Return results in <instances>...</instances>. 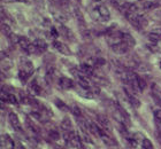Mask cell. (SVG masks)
Segmentation results:
<instances>
[{
	"mask_svg": "<svg viewBox=\"0 0 161 149\" xmlns=\"http://www.w3.org/2000/svg\"><path fill=\"white\" fill-rule=\"evenodd\" d=\"M35 68L34 64L27 59H22L20 62V69H19V78L22 83L28 82V79L34 75Z\"/></svg>",
	"mask_w": 161,
	"mask_h": 149,
	"instance_id": "obj_1",
	"label": "cell"
},
{
	"mask_svg": "<svg viewBox=\"0 0 161 149\" xmlns=\"http://www.w3.org/2000/svg\"><path fill=\"white\" fill-rule=\"evenodd\" d=\"M91 15L93 17L94 20L97 21H108L111 19V13H109V10L108 8L105 5H98L94 9H92L91 12Z\"/></svg>",
	"mask_w": 161,
	"mask_h": 149,
	"instance_id": "obj_2",
	"label": "cell"
},
{
	"mask_svg": "<svg viewBox=\"0 0 161 149\" xmlns=\"http://www.w3.org/2000/svg\"><path fill=\"white\" fill-rule=\"evenodd\" d=\"M51 12H52V15H53L54 20L58 21L59 23L64 24L68 21V15L64 13V10L61 8L60 5H58V3H53L50 5Z\"/></svg>",
	"mask_w": 161,
	"mask_h": 149,
	"instance_id": "obj_3",
	"label": "cell"
},
{
	"mask_svg": "<svg viewBox=\"0 0 161 149\" xmlns=\"http://www.w3.org/2000/svg\"><path fill=\"white\" fill-rule=\"evenodd\" d=\"M16 43L19 44V46L22 48V51H24L28 54H37V51L35 48L34 44L31 43L30 40L22 36L16 37Z\"/></svg>",
	"mask_w": 161,
	"mask_h": 149,
	"instance_id": "obj_4",
	"label": "cell"
},
{
	"mask_svg": "<svg viewBox=\"0 0 161 149\" xmlns=\"http://www.w3.org/2000/svg\"><path fill=\"white\" fill-rule=\"evenodd\" d=\"M0 100L3 103H10V104H19L20 103L17 95H15L14 93L9 92L8 89L3 88V87H0Z\"/></svg>",
	"mask_w": 161,
	"mask_h": 149,
	"instance_id": "obj_5",
	"label": "cell"
},
{
	"mask_svg": "<svg viewBox=\"0 0 161 149\" xmlns=\"http://www.w3.org/2000/svg\"><path fill=\"white\" fill-rule=\"evenodd\" d=\"M124 94H125L128 101L130 102V104L134 107V108H139V107H141V101H139V99L136 96V93H135L130 87H127V86L124 87Z\"/></svg>",
	"mask_w": 161,
	"mask_h": 149,
	"instance_id": "obj_6",
	"label": "cell"
},
{
	"mask_svg": "<svg viewBox=\"0 0 161 149\" xmlns=\"http://www.w3.org/2000/svg\"><path fill=\"white\" fill-rule=\"evenodd\" d=\"M0 148L1 149H16L13 139L8 134L0 136Z\"/></svg>",
	"mask_w": 161,
	"mask_h": 149,
	"instance_id": "obj_7",
	"label": "cell"
},
{
	"mask_svg": "<svg viewBox=\"0 0 161 149\" xmlns=\"http://www.w3.org/2000/svg\"><path fill=\"white\" fill-rule=\"evenodd\" d=\"M8 120H9L12 127H13V129L15 130L16 132H22V131H23L22 124H21L20 119H19V117H17L16 114L9 113V115H8Z\"/></svg>",
	"mask_w": 161,
	"mask_h": 149,
	"instance_id": "obj_8",
	"label": "cell"
},
{
	"mask_svg": "<svg viewBox=\"0 0 161 149\" xmlns=\"http://www.w3.org/2000/svg\"><path fill=\"white\" fill-rule=\"evenodd\" d=\"M58 84H59V86H60L62 89H71L75 87L74 80L70 79V78H68V77H64V76L59 78Z\"/></svg>",
	"mask_w": 161,
	"mask_h": 149,
	"instance_id": "obj_9",
	"label": "cell"
},
{
	"mask_svg": "<svg viewBox=\"0 0 161 149\" xmlns=\"http://www.w3.org/2000/svg\"><path fill=\"white\" fill-rule=\"evenodd\" d=\"M28 92L32 96H38L42 94V87H40L37 80H32L31 83H29V85H28Z\"/></svg>",
	"mask_w": 161,
	"mask_h": 149,
	"instance_id": "obj_10",
	"label": "cell"
},
{
	"mask_svg": "<svg viewBox=\"0 0 161 149\" xmlns=\"http://www.w3.org/2000/svg\"><path fill=\"white\" fill-rule=\"evenodd\" d=\"M111 48H112V51L116 54H125L130 50V47L128 46L125 43H123V41H121V43H119V44H115V45L111 46Z\"/></svg>",
	"mask_w": 161,
	"mask_h": 149,
	"instance_id": "obj_11",
	"label": "cell"
},
{
	"mask_svg": "<svg viewBox=\"0 0 161 149\" xmlns=\"http://www.w3.org/2000/svg\"><path fill=\"white\" fill-rule=\"evenodd\" d=\"M53 47H54V50H57L59 53L64 54V55H70V50L68 48V46L66 44L61 43V41H58V40H54Z\"/></svg>",
	"mask_w": 161,
	"mask_h": 149,
	"instance_id": "obj_12",
	"label": "cell"
},
{
	"mask_svg": "<svg viewBox=\"0 0 161 149\" xmlns=\"http://www.w3.org/2000/svg\"><path fill=\"white\" fill-rule=\"evenodd\" d=\"M78 71H80V73H83L84 76H86V77H91L94 75L93 67L91 66L90 63H82L80 66V68H78Z\"/></svg>",
	"mask_w": 161,
	"mask_h": 149,
	"instance_id": "obj_13",
	"label": "cell"
},
{
	"mask_svg": "<svg viewBox=\"0 0 161 149\" xmlns=\"http://www.w3.org/2000/svg\"><path fill=\"white\" fill-rule=\"evenodd\" d=\"M32 44H34L35 48H36V51H37V54L46 52L47 47H48V45H47L46 41H45L44 39H40V38H38V39H35L34 41H32Z\"/></svg>",
	"mask_w": 161,
	"mask_h": 149,
	"instance_id": "obj_14",
	"label": "cell"
},
{
	"mask_svg": "<svg viewBox=\"0 0 161 149\" xmlns=\"http://www.w3.org/2000/svg\"><path fill=\"white\" fill-rule=\"evenodd\" d=\"M148 39L151 40L153 44H157L161 41V28L160 29H153L151 32L148 33Z\"/></svg>",
	"mask_w": 161,
	"mask_h": 149,
	"instance_id": "obj_15",
	"label": "cell"
},
{
	"mask_svg": "<svg viewBox=\"0 0 161 149\" xmlns=\"http://www.w3.org/2000/svg\"><path fill=\"white\" fill-rule=\"evenodd\" d=\"M122 41L127 44V45L130 47V48H131V47H134L135 45H136V40H135V38L131 36L130 33H124L123 32V36H122Z\"/></svg>",
	"mask_w": 161,
	"mask_h": 149,
	"instance_id": "obj_16",
	"label": "cell"
},
{
	"mask_svg": "<svg viewBox=\"0 0 161 149\" xmlns=\"http://www.w3.org/2000/svg\"><path fill=\"white\" fill-rule=\"evenodd\" d=\"M61 33H62V36L66 37L67 39H75L74 38V33L71 32V30L70 29H68L67 27H64V24H61Z\"/></svg>",
	"mask_w": 161,
	"mask_h": 149,
	"instance_id": "obj_17",
	"label": "cell"
},
{
	"mask_svg": "<svg viewBox=\"0 0 161 149\" xmlns=\"http://www.w3.org/2000/svg\"><path fill=\"white\" fill-rule=\"evenodd\" d=\"M73 14H74V16L77 19V21L80 22V23L85 24V20H84L83 14H82V12L80 10V8H77V7H73Z\"/></svg>",
	"mask_w": 161,
	"mask_h": 149,
	"instance_id": "obj_18",
	"label": "cell"
},
{
	"mask_svg": "<svg viewBox=\"0 0 161 149\" xmlns=\"http://www.w3.org/2000/svg\"><path fill=\"white\" fill-rule=\"evenodd\" d=\"M61 127L64 130V132H69V131H73V124H71L70 119L69 118H64L61 123Z\"/></svg>",
	"mask_w": 161,
	"mask_h": 149,
	"instance_id": "obj_19",
	"label": "cell"
},
{
	"mask_svg": "<svg viewBox=\"0 0 161 149\" xmlns=\"http://www.w3.org/2000/svg\"><path fill=\"white\" fill-rule=\"evenodd\" d=\"M159 3L157 1H145L143 3V8L145 10H151V9H154L155 7H158Z\"/></svg>",
	"mask_w": 161,
	"mask_h": 149,
	"instance_id": "obj_20",
	"label": "cell"
},
{
	"mask_svg": "<svg viewBox=\"0 0 161 149\" xmlns=\"http://www.w3.org/2000/svg\"><path fill=\"white\" fill-rule=\"evenodd\" d=\"M0 30H1V32H3L6 36H12V30H10L9 25L7 23L1 22V23H0Z\"/></svg>",
	"mask_w": 161,
	"mask_h": 149,
	"instance_id": "obj_21",
	"label": "cell"
},
{
	"mask_svg": "<svg viewBox=\"0 0 161 149\" xmlns=\"http://www.w3.org/2000/svg\"><path fill=\"white\" fill-rule=\"evenodd\" d=\"M137 83H138V88H139V91H144L145 88H146V82H145V79L143 78V77H137Z\"/></svg>",
	"mask_w": 161,
	"mask_h": 149,
	"instance_id": "obj_22",
	"label": "cell"
},
{
	"mask_svg": "<svg viewBox=\"0 0 161 149\" xmlns=\"http://www.w3.org/2000/svg\"><path fill=\"white\" fill-rule=\"evenodd\" d=\"M142 143H143L142 146H143V148H144V149H154V147H153V143H152L148 139H143V142H142Z\"/></svg>",
	"mask_w": 161,
	"mask_h": 149,
	"instance_id": "obj_23",
	"label": "cell"
},
{
	"mask_svg": "<svg viewBox=\"0 0 161 149\" xmlns=\"http://www.w3.org/2000/svg\"><path fill=\"white\" fill-rule=\"evenodd\" d=\"M71 113L74 114V116L76 117V118H78V117H82V111H80V109L78 108L77 106L71 107Z\"/></svg>",
	"mask_w": 161,
	"mask_h": 149,
	"instance_id": "obj_24",
	"label": "cell"
},
{
	"mask_svg": "<svg viewBox=\"0 0 161 149\" xmlns=\"http://www.w3.org/2000/svg\"><path fill=\"white\" fill-rule=\"evenodd\" d=\"M55 103H57V106L59 107V109L64 110V111H68V107L64 102H62V101H60V100H57Z\"/></svg>",
	"mask_w": 161,
	"mask_h": 149,
	"instance_id": "obj_25",
	"label": "cell"
},
{
	"mask_svg": "<svg viewBox=\"0 0 161 149\" xmlns=\"http://www.w3.org/2000/svg\"><path fill=\"white\" fill-rule=\"evenodd\" d=\"M50 138L51 139H53V140H58V139H60V136H59V133L55 131V130H53V131H50Z\"/></svg>",
	"mask_w": 161,
	"mask_h": 149,
	"instance_id": "obj_26",
	"label": "cell"
},
{
	"mask_svg": "<svg viewBox=\"0 0 161 149\" xmlns=\"http://www.w3.org/2000/svg\"><path fill=\"white\" fill-rule=\"evenodd\" d=\"M154 118L157 122L161 123V109L154 110Z\"/></svg>",
	"mask_w": 161,
	"mask_h": 149,
	"instance_id": "obj_27",
	"label": "cell"
},
{
	"mask_svg": "<svg viewBox=\"0 0 161 149\" xmlns=\"http://www.w3.org/2000/svg\"><path fill=\"white\" fill-rule=\"evenodd\" d=\"M51 33H52V36H54V38H57V37H58L57 30L54 29V28H52V29H51Z\"/></svg>",
	"mask_w": 161,
	"mask_h": 149,
	"instance_id": "obj_28",
	"label": "cell"
},
{
	"mask_svg": "<svg viewBox=\"0 0 161 149\" xmlns=\"http://www.w3.org/2000/svg\"><path fill=\"white\" fill-rule=\"evenodd\" d=\"M155 17H158V19H160L161 20V9L157 10V13H155Z\"/></svg>",
	"mask_w": 161,
	"mask_h": 149,
	"instance_id": "obj_29",
	"label": "cell"
},
{
	"mask_svg": "<svg viewBox=\"0 0 161 149\" xmlns=\"http://www.w3.org/2000/svg\"><path fill=\"white\" fill-rule=\"evenodd\" d=\"M92 1H94V3H105L106 0H92Z\"/></svg>",
	"mask_w": 161,
	"mask_h": 149,
	"instance_id": "obj_30",
	"label": "cell"
},
{
	"mask_svg": "<svg viewBox=\"0 0 161 149\" xmlns=\"http://www.w3.org/2000/svg\"><path fill=\"white\" fill-rule=\"evenodd\" d=\"M76 1H80V0H76Z\"/></svg>",
	"mask_w": 161,
	"mask_h": 149,
	"instance_id": "obj_31",
	"label": "cell"
},
{
	"mask_svg": "<svg viewBox=\"0 0 161 149\" xmlns=\"http://www.w3.org/2000/svg\"><path fill=\"white\" fill-rule=\"evenodd\" d=\"M29 1H32V0H29Z\"/></svg>",
	"mask_w": 161,
	"mask_h": 149,
	"instance_id": "obj_32",
	"label": "cell"
}]
</instances>
